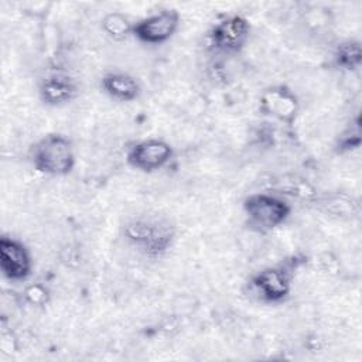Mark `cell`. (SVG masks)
I'll list each match as a JSON object with an SVG mask.
<instances>
[{"instance_id": "obj_1", "label": "cell", "mask_w": 362, "mask_h": 362, "mask_svg": "<svg viewBox=\"0 0 362 362\" xmlns=\"http://www.w3.org/2000/svg\"><path fill=\"white\" fill-rule=\"evenodd\" d=\"M37 171L48 175H66L74 170L75 153L68 137L52 133L40 139L31 153Z\"/></svg>"}, {"instance_id": "obj_11", "label": "cell", "mask_w": 362, "mask_h": 362, "mask_svg": "<svg viewBox=\"0 0 362 362\" xmlns=\"http://www.w3.org/2000/svg\"><path fill=\"white\" fill-rule=\"evenodd\" d=\"M103 90L119 102H132L140 95L139 82L123 72H109L102 78Z\"/></svg>"}, {"instance_id": "obj_10", "label": "cell", "mask_w": 362, "mask_h": 362, "mask_svg": "<svg viewBox=\"0 0 362 362\" xmlns=\"http://www.w3.org/2000/svg\"><path fill=\"white\" fill-rule=\"evenodd\" d=\"M253 287L262 300L267 303H280L290 293V279L284 270L269 267L253 277Z\"/></svg>"}, {"instance_id": "obj_3", "label": "cell", "mask_w": 362, "mask_h": 362, "mask_svg": "<svg viewBox=\"0 0 362 362\" xmlns=\"http://www.w3.org/2000/svg\"><path fill=\"white\" fill-rule=\"evenodd\" d=\"M243 211L249 225L259 230H272L288 218L291 208L290 205L270 194H252L243 201Z\"/></svg>"}, {"instance_id": "obj_4", "label": "cell", "mask_w": 362, "mask_h": 362, "mask_svg": "<svg viewBox=\"0 0 362 362\" xmlns=\"http://www.w3.org/2000/svg\"><path fill=\"white\" fill-rule=\"evenodd\" d=\"M250 24L242 16H230L216 23L209 31V44L219 52H239L249 40Z\"/></svg>"}, {"instance_id": "obj_8", "label": "cell", "mask_w": 362, "mask_h": 362, "mask_svg": "<svg viewBox=\"0 0 362 362\" xmlns=\"http://www.w3.org/2000/svg\"><path fill=\"white\" fill-rule=\"evenodd\" d=\"M260 109L280 122L291 123L298 112V100L286 86H274L262 95Z\"/></svg>"}, {"instance_id": "obj_6", "label": "cell", "mask_w": 362, "mask_h": 362, "mask_svg": "<svg viewBox=\"0 0 362 362\" xmlns=\"http://www.w3.org/2000/svg\"><path fill=\"white\" fill-rule=\"evenodd\" d=\"M180 25L175 10H161L133 24V35L146 44H161L170 40Z\"/></svg>"}, {"instance_id": "obj_7", "label": "cell", "mask_w": 362, "mask_h": 362, "mask_svg": "<svg viewBox=\"0 0 362 362\" xmlns=\"http://www.w3.org/2000/svg\"><path fill=\"white\" fill-rule=\"evenodd\" d=\"M0 269L3 276L11 281L25 280L33 269L27 247L13 238L3 236L0 239Z\"/></svg>"}, {"instance_id": "obj_12", "label": "cell", "mask_w": 362, "mask_h": 362, "mask_svg": "<svg viewBox=\"0 0 362 362\" xmlns=\"http://www.w3.org/2000/svg\"><path fill=\"white\" fill-rule=\"evenodd\" d=\"M335 64L346 71L358 69L362 62V48L358 41L348 40L341 42L334 52Z\"/></svg>"}, {"instance_id": "obj_9", "label": "cell", "mask_w": 362, "mask_h": 362, "mask_svg": "<svg viewBox=\"0 0 362 362\" xmlns=\"http://www.w3.org/2000/svg\"><path fill=\"white\" fill-rule=\"evenodd\" d=\"M78 95L76 82L65 72H52L41 81L40 98L45 105L62 106Z\"/></svg>"}, {"instance_id": "obj_13", "label": "cell", "mask_w": 362, "mask_h": 362, "mask_svg": "<svg viewBox=\"0 0 362 362\" xmlns=\"http://www.w3.org/2000/svg\"><path fill=\"white\" fill-rule=\"evenodd\" d=\"M102 30L112 40L122 41L133 33V24L120 13H109L102 21Z\"/></svg>"}, {"instance_id": "obj_2", "label": "cell", "mask_w": 362, "mask_h": 362, "mask_svg": "<svg viewBox=\"0 0 362 362\" xmlns=\"http://www.w3.org/2000/svg\"><path fill=\"white\" fill-rule=\"evenodd\" d=\"M127 242L139 252L157 257L171 246L174 230L173 226L158 218H137L132 219L124 228Z\"/></svg>"}, {"instance_id": "obj_5", "label": "cell", "mask_w": 362, "mask_h": 362, "mask_svg": "<svg viewBox=\"0 0 362 362\" xmlns=\"http://www.w3.org/2000/svg\"><path fill=\"white\" fill-rule=\"evenodd\" d=\"M173 156L171 146L160 139H147L139 143H134L126 156V160L130 167L151 173L164 167Z\"/></svg>"}]
</instances>
